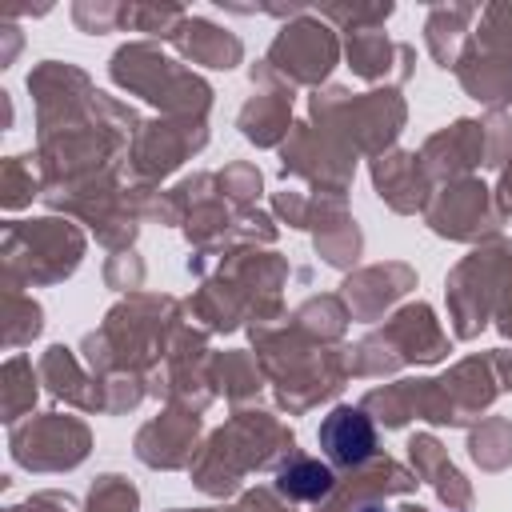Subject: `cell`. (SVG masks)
<instances>
[{"label": "cell", "mask_w": 512, "mask_h": 512, "mask_svg": "<svg viewBox=\"0 0 512 512\" xmlns=\"http://www.w3.org/2000/svg\"><path fill=\"white\" fill-rule=\"evenodd\" d=\"M276 484H280V492H288L296 500H320L332 488V468L320 460H292L280 468Z\"/></svg>", "instance_id": "obj_2"}, {"label": "cell", "mask_w": 512, "mask_h": 512, "mask_svg": "<svg viewBox=\"0 0 512 512\" xmlns=\"http://www.w3.org/2000/svg\"><path fill=\"white\" fill-rule=\"evenodd\" d=\"M364 512H380V508H364Z\"/></svg>", "instance_id": "obj_3"}, {"label": "cell", "mask_w": 512, "mask_h": 512, "mask_svg": "<svg viewBox=\"0 0 512 512\" xmlns=\"http://www.w3.org/2000/svg\"><path fill=\"white\" fill-rule=\"evenodd\" d=\"M320 448H324L336 464L356 468V464H364V460L376 452V428H372V420H368L360 408L340 404V408H332V412L324 416V424H320Z\"/></svg>", "instance_id": "obj_1"}]
</instances>
